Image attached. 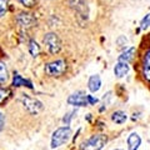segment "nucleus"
<instances>
[{"mask_svg": "<svg viewBox=\"0 0 150 150\" xmlns=\"http://www.w3.org/2000/svg\"><path fill=\"white\" fill-rule=\"evenodd\" d=\"M74 114H75V111H71V112H68V114H67V115H65V116H64V119H63V121H64V124H65V125H67V126H68V125L70 124V119H71V118H73V115H74Z\"/></svg>", "mask_w": 150, "mask_h": 150, "instance_id": "22", "label": "nucleus"}, {"mask_svg": "<svg viewBox=\"0 0 150 150\" xmlns=\"http://www.w3.org/2000/svg\"><path fill=\"white\" fill-rule=\"evenodd\" d=\"M67 70V64L64 60H55L45 65V73L49 76H60Z\"/></svg>", "mask_w": 150, "mask_h": 150, "instance_id": "5", "label": "nucleus"}, {"mask_svg": "<svg viewBox=\"0 0 150 150\" xmlns=\"http://www.w3.org/2000/svg\"><path fill=\"white\" fill-rule=\"evenodd\" d=\"M88 103L90 105H94V104H96V103H98V99H96V98H94L93 95H88Z\"/></svg>", "mask_w": 150, "mask_h": 150, "instance_id": "24", "label": "nucleus"}, {"mask_svg": "<svg viewBox=\"0 0 150 150\" xmlns=\"http://www.w3.org/2000/svg\"><path fill=\"white\" fill-rule=\"evenodd\" d=\"M126 119H128V116H126V114L124 111L121 110H118V111H114L111 115V120L114 121L115 124H123L126 121Z\"/></svg>", "mask_w": 150, "mask_h": 150, "instance_id": "15", "label": "nucleus"}, {"mask_svg": "<svg viewBox=\"0 0 150 150\" xmlns=\"http://www.w3.org/2000/svg\"><path fill=\"white\" fill-rule=\"evenodd\" d=\"M20 100L23 103V105H24V108L30 112V114L33 115H36V114H39V112L43 110V104L35 99V98H31L29 95H26V94H21V96H20Z\"/></svg>", "mask_w": 150, "mask_h": 150, "instance_id": "3", "label": "nucleus"}, {"mask_svg": "<svg viewBox=\"0 0 150 150\" xmlns=\"http://www.w3.org/2000/svg\"><path fill=\"white\" fill-rule=\"evenodd\" d=\"M44 43L48 48L50 54H58L60 50H62V41H60L59 36L55 34V33H48L44 38Z\"/></svg>", "mask_w": 150, "mask_h": 150, "instance_id": "4", "label": "nucleus"}, {"mask_svg": "<svg viewBox=\"0 0 150 150\" xmlns=\"http://www.w3.org/2000/svg\"><path fill=\"white\" fill-rule=\"evenodd\" d=\"M68 104L73 106H86L88 103V95L84 91H75L68 98Z\"/></svg>", "mask_w": 150, "mask_h": 150, "instance_id": "6", "label": "nucleus"}, {"mask_svg": "<svg viewBox=\"0 0 150 150\" xmlns=\"http://www.w3.org/2000/svg\"><path fill=\"white\" fill-rule=\"evenodd\" d=\"M6 4H8L6 0H0V18H1L3 15H5L6 8H8Z\"/></svg>", "mask_w": 150, "mask_h": 150, "instance_id": "20", "label": "nucleus"}, {"mask_svg": "<svg viewBox=\"0 0 150 150\" xmlns=\"http://www.w3.org/2000/svg\"><path fill=\"white\" fill-rule=\"evenodd\" d=\"M71 137V129L69 126H63V128L56 129L53 133V137H51V145L50 146L55 149L62 146L63 144H65Z\"/></svg>", "mask_w": 150, "mask_h": 150, "instance_id": "2", "label": "nucleus"}, {"mask_svg": "<svg viewBox=\"0 0 150 150\" xmlns=\"http://www.w3.org/2000/svg\"><path fill=\"white\" fill-rule=\"evenodd\" d=\"M129 71V65L128 63H123V62H118V64L115 65L114 68V74L116 75L118 78H123L125 76Z\"/></svg>", "mask_w": 150, "mask_h": 150, "instance_id": "13", "label": "nucleus"}, {"mask_svg": "<svg viewBox=\"0 0 150 150\" xmlns=\"http://www.w3.org/2000/svg\"><path fill=\"white\" fill-rule=\"evenodd\" d=\"M111 99V93L109 91V93H106V95L104 96V98H103V103H104V104H103V105H108V103H109V100Z\"/></svg>", "mask_w": 150, "mask_h": 150, "instance_id": "23", "label": "nucleus"}, {"mask_svg": "<svg viewBox=\"0 0 150 150\" xmlns=\"http://www.w3.org/2000/svg\"><path fill=\"white\" fill-rule=\"evenodd\" d=\"M106 142H108L106 135L96 134V135L90 137L88 140H85V142H83L80 145V149L81 150H101L105 146Z\"/></svg>", "mask_w": 150, "mask_h": 150, "instance_id": "1", "label": "nucleus"}, {"mask_svg": "<svg viewBox=\"0 0 150 150\" xmlns=\"http://www.w3.org/2000/svg\"><path fill=\"white\" fill-rule=\"evenodd\" d=\"M18 23L19 25H21L23 28H31L35 25L36 20L34 19V16L29 13H21L20 15L18 16Z\"/></svg>", "mask_w": 150, "mask_h": 150, "instance_id": "8", "label": "nucleus"}, {"mask_svg": "<svg viewBox=\"0 0 150 150\" xmlns=\"http://www.w3.org/2000/svg\"><path fill=\"white\" fill-rule=\"evenodd\" d=\"M140 144H142V139L137 133H131L128 137V148L129 150H138Z\"/></svg>", "mask_w": 150, "mask_h": 150, "instance_id": "11", "label": "nucleus"}, {"mask_svg": "<svg viewBox=\"0 0 150 150\" xmlns=\"http://www.w3.org/2000/svg\"><path fill=\"white\" fill-rule=\"evenodd\" d=\"M13 86L15 88H19V86H26L29 89H34V86H33V84L30 80H26V79H24L21 76V75H19L18 73L14 74V79H13Z\"/></svg>", "mask_w": 150, "mask_h": 150, "instance_id": "10", "label": "nucleus"}, {"mask_svg": "<svg viewBox=\"0 0 150 150\" xmlns=\"http://www.w3.org/2000/svg\"><path fill=\"white\" fill-rule=\"evenodd\" d=\"M134 54H135V48L131 46V48L126 49L125 51L121 53V55L118 58V62H123V63H130L134 58Z\"/></svg>", "mask_w": 150, "mask_h": 150, "instance_id": "14", "label": "nucleus"}, {"mask_svg": "<svg viewBox=\"0 0 150 150\" xmlns=\"http://www.w3.org/2000/svg\"><path fill=\"white\" fill-rule=\"evenodd\" d=\"M4 124H5V119H4V115L1 114V112H0V131L3 130Z\"/></svg>", "mask_w": 150, "mask_h": 150, "instance_id": "25", "label": "nucleus"}, {"mask_svg": "<svg viewBox=\"0 0 150 150\" xmlns=\"http://www.w3.org/2000/svg\"><path fill=\"white\" fill-rule=\"evenodd\" d=\"M116 150H121V149H116Z\"/></svg>", "mask_w": 150, "mask_h": 150, "instance_id": "26", "label": "nucleus"}, {"mask_svg": "<svg viewBox=\"0 0 150 150\" xmlns=\"http://www.w3.org/2000/svg\"><path fill=\"white\" fill-rule=\"evenodd\" d=\"M150 26V14H146L144 18H143V20L140 21V29H148V28Z\"/></svg>", "mask_w": 150, "mask_h": 150, "instance_id": "19", "label": "nucleus"}, {"mask_svg": "<svg viewBox=\"0 0 150 150\" xmlns=\"http://www.w3.org/2000/svg\"><path fill=\"white\" fill-rule=\"evenodd\" d=\"M11 95V91H10V89H8V88H0V105L4 104L9 98H10Z\"/></svg>", "mask_w": 150, "mask_h": 150, "instance_id": "17", "label": "nucleus"}, {"mask_svg": "<svg viewBox=\"0 0 150 150\" xmlns=\"http://www.w3.org/2000/svg\"><path fill=\"white\" fill-rule=\"evenodd\" d=\"M29 53L31 54V56H38L40 53V46L38 45V43L35 40H30L29 41Z\"/></svg>", "mask_w": 150, "mask_h": 150, "instance_id": "16", "label": "nucleus"}, {"mask_svg": "<svg viewBox=\"0 0 150 150\" xmlns=\"http://www.w3.org/2000/svg\"><path fill=\"white\" fill-rule=\"evenodd\" d=\"M70 6H71L79 15L88 18V8L84 0H70Z\"/></svg>", "mask_w": 150, "mask_h": 150, "instance_id": "7", "label": "nucleus"}, {"mask_svg": "<svg viewBox=\"0 0 150 150\" xmlns=\"http://www.w3.org/2000/svg\"><path fill=\"white\" fill-rule=\"evenodd\" d=\"M88 88L91 93H96L101 88V79L99 75H93L88 81Z\"/></svg>", "mask_w": 150, "mask_h": 150, "instance_id": "12", "label": "nucleus"}, {"mask_svg": "<svg viewBox=\"0 0 150 150\" xmlns=\"http://www.w3.org/2000/svg\"><path fill=\"white\" fill-rule=\"evenodd\" d=\"M9 75H8V69L5 67V64L0 63V84L5 83L8 80Z\"/></svg>", "mask_w": 150, "mask_h": 150, "instance_id": "18", "label": "nucleus"}, {"mask_svg": "<svg viewBox=\"0 0 150 150\" xmlns=\"http://www.w3.org/2000/svg\"><path fill=\"white\" fill-rule=\"evenodd\" d=\"M143 75L145 80L150 83V49L146 50L143 59Z\"/></svg>", "mask_w": 150, "mask_h": 150, "instance_id": "9", "label": "nucleus"}, {"mask_svg": "<svg viewBox=\"0 0 150 150\" xmlns=\"http://www.w3.org/2000/svg\"><path fill=\"white\" fill-rule=\"evenodd\" d=\"M19 3H21L24 6H28V8H31L35 5V0H18Z\"/></svg>", "mask_w": 150, "mask_h": 150, "instance_id": "21", "label": "nucleus"}]
</instances>
